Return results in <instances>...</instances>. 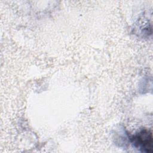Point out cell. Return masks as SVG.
<instances>
[{
	"instance_id": "obj_1",
	"label": "cell",
	"mask_w": 153,
	"mask_h": 153,
	"mask_svg": "<svg viewBox=\"0 0 153 153\" xmlns=\"http://www.w3.org/2000/svg\"><path fill=\"white\" fill-rule=\"evenodd\" d=\"M130 140L134 147L142 152H152L153 137L151 130L142 129L132 135Z\"/></svg>"
}]
</instances>
